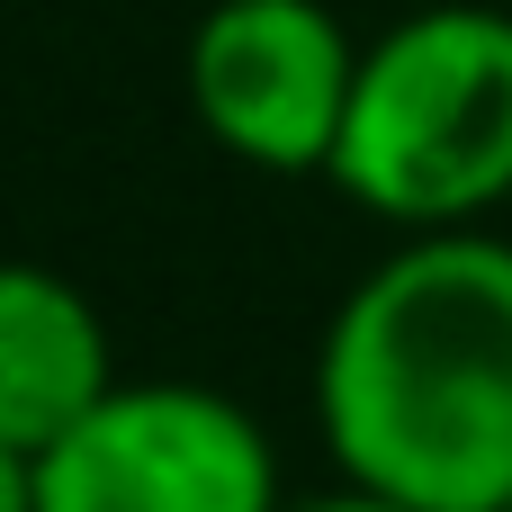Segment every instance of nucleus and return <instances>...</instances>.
<instances>
[{"label": "nucleus", "instance_id": "1", "mask_svg": "<svg viewBox=\"0 0 512 512\" xmlns=\"http://www.w3.org/2000/svg\"><path fill=\"white\" fill-rule=\"evenodd\" d=\"M315 432L342 486L414 512L512 504V243L495 225L405 234L315 342Z\"/></svg>", "mask_w": 512, "mask_h": 512}, {"label": "nucleus", "instance_id": "2", "mask_svg": "<svg viewBox=\"0 0 512 512\" xmlns=\"http://www.w3.org/2000/svg\"><path fill=\"white\" fill-rule=\"evenodd\" d=\"M324 180L396 234L486 225L512 198V9L432 0L369 36Z\"/></svg>", "mask_w": 512, "mask_h": 512}, {"label": "nucleus", "instance_id": "3", "mask_svg": "<svg viewBox=\"0 0 512 512\" xmlns=\"http://www.w3.org/2000/svg\"><path fill=\"white\" fill-rule=\"evenodd\" d=\"M36 512H288L252 405L189 378H117L45 459Z\"/></svg>", "mask_w": 512, "mask_h": 512}, {"label": "nucleus", "instance_id": "4", "mask_svg": "<svg viewBox=\"0 0 512 512\" xmlns=\"http://www.w3.org/2000/svg\"><path fill=\"white\" fill-rule=\"evenodd\" d=\"M360 54L369 45L342 27L333 0H216L180 54L189 117L216 153L252 171H333Z\"/></svg>", "mask_w": 512, "mask_h": 512}, {"label": "nucleus", "instance_id": "5", "mask_svg": "<svg viewBox=\"0 0 512 512\" xmlns=\"http://www.w3.org/2000/svg\"><path fill=\"white\" fill-rule=\"evenodd\" d=\"M108 387L117 351L99 306L45 261H0V450L45 459Z\"/></svg>", "mask_w": 512, "mask_h": 512}, {"label": "nucleus", "instance_id": "6", "mask_svg": "<svg viewBox=\"0 0 512 512\" xmlns=\"http://www.w3.org/2000/svg\"><path fill=\"white\" fill-rule=\"evenodd\" d=\"M0 512H36V459L0 450Z\"/></svg>", "mask_w": 512, "mask_h": 512}, {"label": "nucleus", "instance_id": "7", "mask_svg": "<svg viewBox=\"0 0 512 512\" xmlns=\"http://www.w3.org/2000/svg\"><path fill=\"white\" fill-rule=\"evenodd\" d=\"M288 512H414V504H396V495H369V486H333V495H315V504H288Z\"/></svg>", "mask_w": 512, "mask_h": 512}, {"label": "nucleus", "instance_id": "8", "mask_svg": "<svg viewBox=\"0 0 512 512\" xmlns=\"http://www.w3.org/2000/svg\"><path fill=\"white\" fill-rule=\"evenodd\" d=\"M504 512H512V504H504Z\"/></svg>", "mask_w": 512, "mask_h": 512}]
</instances>
